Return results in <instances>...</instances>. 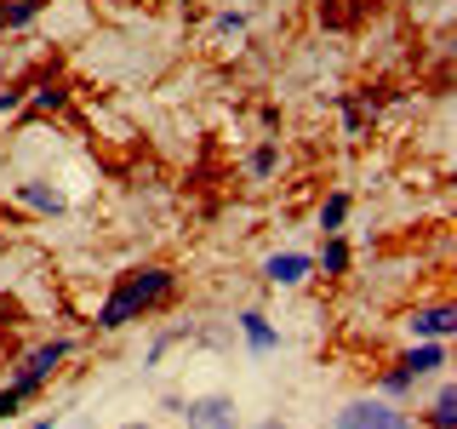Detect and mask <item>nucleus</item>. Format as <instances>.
Listing matches in <instances>:
<instances>
[{
  "label": "nucleus",
  "instance_id": "f257e3e1",
  "mask_svg": "<svg viewBox=\"0 0 457 429\" xmlns=\"http://www.w3.org/2000/svg\"><path fill=\"white\" fill-rule=\"evenodd\" d=\"M171 286H178V275L161 264H149V269H126L120 286L97 304V332H120L126 321H137L143 309H154V304H166L171 298Z\"/></svg>",
  "mask_w": 457,
  "mask_h": 429
},
{
  "label": "nucleus",
  "instance_id": "39448f33",
  "mask_svg": "<svg viewBox=\"0 0 457 429\" xmlns=\"http://www.w3.org/2000/svg\"><path fill=\"white\" fill-rule=\"evenodd\" d=\"M309 275H314V257L309 252H275L263 264V281L269 286H303Z\"/></svg>",
  "mask_w": 457,
  "mask_h": 429
},
{
  "label": "nucleus",
  "instance_id": "4be33fe9",
  "mask_svg": "<svg viewBox=\"0 0 457 429\" xmlns=\"http://www.w3.org/2000/svg\"><path fill=\"white\" fill-rule=\"evenodd\" d=\"M126 429H149V424H126Z\"/></svg>",
  "mask_w": 457,
  "mask_h": 429
},
{
  "label": "nucleus",
  "instance_id": "9b49d317",
  "mask_svg": "<svg viewBox=\"0 0 457 429\" xmlns=\"http://www.w3.org/2000/svg\"><path fill=\"white\" fill-rule=\"evenodd\" d=\"M40 6H46V0H0V29H23V23H35V18H40Z\"/></svg>",
  "mask_w": 457,
  "mask_h": 429
},
{
  "label": "nucleus",
  "instance_id": "ddd939ff",
  "mask_svg": "<svg viewBox=\"0 0 457 429\" xmlns=\"http://www.w3.org/2000/svg\"><path fill=\"white\" fill-rule=\"evenodd\" d=\"M343 218H349V195H326L320 200V235H337V229H343Z\"/></svg>",
  "mask_w": 457,
  "mask_h": 429
},
{
  "label": "nucleus",
  "instance_id": "2eb2a0df",
  "mask_svg": "<svg viewBox=\"0 0 457 429\" xmlns=\"http://www.w3.org/2000/svg\"><path fill=\"white\" fill-rule=\"evenodd\" d=\"M411 383H418V378H411L406 366H389V372H383V378H378V390H383V395H406Z\"/></svg>",
  "mask_w": 457,
  "mask_h": 429
},
{
  "label": "nucleus",
  "instance_id": "f8f14e48",
  "mask_svg": "<svg viewBox=\"0 0 457 429\" xmlns=\"http://www.w3.org/2000/svg\"><path fill=\"white\" fill-rule=\"evenodd\" d=\"M428 424H435V429H457V395H452V383H440V390H435Z\"/></svg>",
  "mask_w": 457,
  "mask_h": 429
},
{
  "label": "nucleus",
  "instance_id": "6ab92c4d",
  "mask_svg": "<svg viewBox=\"0 0 457 429\" xmlns=\"http://www.w3.org/2000/svg\"><path fill=\"white\" fill-rule=\"evenodd\" d=\"M12 109H23V92H0V114H12Z\"/></svg>",
  "mask_w": 457,
  "mask_h": 429
},
{
  "label": "nucleus",
  "instance_id": "9d476101",
  "mask_svg": "<svg viewBox=\"0 0 457 429\" xmlns=\"http://www.w3.org/2000/svg\"><path fill=\"white\" fill-rule=\"evenodd\" d=\"M314 269L343 275V269H349V240H343V235H326V240H320V257H314Z\"/></svg>",
  "mask_w": 457,
  "mask_h": 429
},
{
  "label": "nucleus",
  "instance_id": "aec40b11",
  "mask_svg": "<svg viewBox=\"0 0 457 429\" xmlns=\"http://www.w3.org/2000/svg\"><path fill=\"white\" fill-rule=\"evenodd\" d=\"M257 429H286V424H280V418H263V424H257Z\"/></svg>",
  "mask_w": 457,
  "mask_h": 429
},
{
  "label": "nucleus",
  "instance_id": "a211bd4d",
  "mask_svg": "<svg viewBox=\"0 0 457 429\" xmlns=\"http://www.w3.org/2000/svg\"><path fill=\"white\" fill-rule=\"evenodd\" d=\"M18 407H23L18 390H0V418H18Z\"/></svg>",
  "mask_w": 457,
  "mask_h": 429
},
{
  "label": "nucleus",
  "instance_id": "6e6552de",
  "mask_svg": "<svg viewBox=\"0 0 457 429\" xmlns=\"http://www.w3.org/2000/svg\"><path fill=\"white\" fill-rule=\"evenodd\" d=\"M18 200H23V206H35V212H46V218H63V212H69V200L57 195V189H46V183H40V178L18 183Z\"/></svg>",
  "mask_w": 457,
  "mask_h": 429
},
{
  "label": "nucleus",
  "instance_id": "f03ea898",
  "mask_svg": "<svg viewBox=\"0 0 457 429\" xmlns=\"http://www.w3.org/2000/svg\"><path fill=\"white\" fill-rule=\"evenodd\" d=\"M63 361H69V343H63V338L40 343V349H35V355H29V361H23V372H18V378H12V390H18V395L29 400V395H35V390H40V383H46V378H52V372L63 366Z\"/></svg>",
  "mask_w": 457,
  "mask_h": 429
},
{
  "label": "nucleus",
  "instance_id": "4468645a",
  "mask_svg": "<svg viewBox=\"0 0 457 429\" xmlns=\"http://www.w3.org/2000/svg\"><path fill=\"white\" fill-rule=\"evenodd\" d=\"M275 166H280V149H275V143L252 149V161H246V172H252V178H275Z\"/></svg>",
  "mask_w": 457,
  "mask_h": 429
},
{
  "label": "nucleus",
  "instance_id": "1a4fd4ad",
  "mask_svg": "<svg viewBox=\"0 0 457 429\" xmlns=\"http://www.w3.org/2000/svg\"><path fill=\"white\" fill-rule=\"evenodd\" d=\"M240 332H246L252 355H269V349H280V332H275V326H269L257 309H246V315H240Z\"/></svg>",
  "mask_w": 457,
  "mask_h": 429
},
{
  "label": "nucleus",
  "instance_id": "20e7f679",
  "mask_svg": "<svg viewBox=\"0 0 457 429\" xmlns=\"http://www.w3.org/2000/svg\"><path fill=\"white\" fill-rule=\"evenodd\" d=\"M183 429H240L235 418V400L228 395H200L183 407Z\"/></svg>",
  "mask_w": 457,
  "mask_h": 429
},
{
  "label": "nucleus",
  "instance_id": "f3484780",
  "mask_svg": "<svg viewBox=\"0 0 457 429\" xmlns=\"http://www.w3.org/2000/svg\"><path fill=\"white\" fill-rule=\"evenodd\" d=\"M240 29H246V12H223L218 18V35H240Z\"/></svg>",
  "mask_w": 457,
  "mask_h": 429
},
{
  "label": "nucleus",
  "instance_id": "0eeeda50",
  "mask_svg": "<svg viewBox=\"0 0 457 429\" xmlns=\"http://www.w3.org/2000/svg\"><path fill=\"white\" fill-rule=\"evenodd\" d=\"M457 332V315L446 304H435V309H423V315H411V338H435V343H446Z\"/></svg>",
  "mask_w": 457,
  "mask_h": 429
},
{
  "label": "nucleus",
  "instance_id": "412c9836",
  "mask_svg": "<svg viewBox=\"0 0 457 429\" xmlns=\"http://www.w3.org/2000/svg\"><path fill=\"white\" fill-rule=\"evenodd\" d=\"M52 424H57V418H40V424H23V429H52Z\"/></svg>",
  "mask_w": 457,
  "mask_h": 429
},
{
  "label": "nucleus",
  "instance_id": "dca6fc26",
  "mask_svg": "<svg viewBox=\"0 0 457 429\" xmlns=\"http://www.w3.org/2000/svg\"><path fill=\"white\" fill-rule=\"evenodd\" d=\"M63 86H40V92H35V109H63Z\"/></svg>",
  "mask_w": 457,
  "mask_h": 429
},
{
  "label": "nucleus",
  "instance_id": "7ed1b4c3",
  "mask_svg": "<svg viewBox=\"0 0 457 429\" xmlns=\"http://www.w3.org/2000/svg\"><path fill=\"white\" fill-rule=\"evenodd\" d=\"M337 429H411V418L395 412L389 400H349L337 412Z\"/></svg>",
  "mask_w": 457,
  "mask_h": 429
},
{
  "label": "nucleus",
  "instance_id": "423d86ee",
  "mask_svg": "<svg viewBox=\"0 0 457 429\" xmlns=\"http://www.w3.org/2000/svg\"><path fill=\"white\" fill-rule=\"evenodd\" d=\"M400 366H406L411 378H428V372H440V366H446V343H435V338H418V343L406 349V361H400Z\"/></svg>",
  "mask_w": 457,
  "mask_h": 429
}]
</instances>
